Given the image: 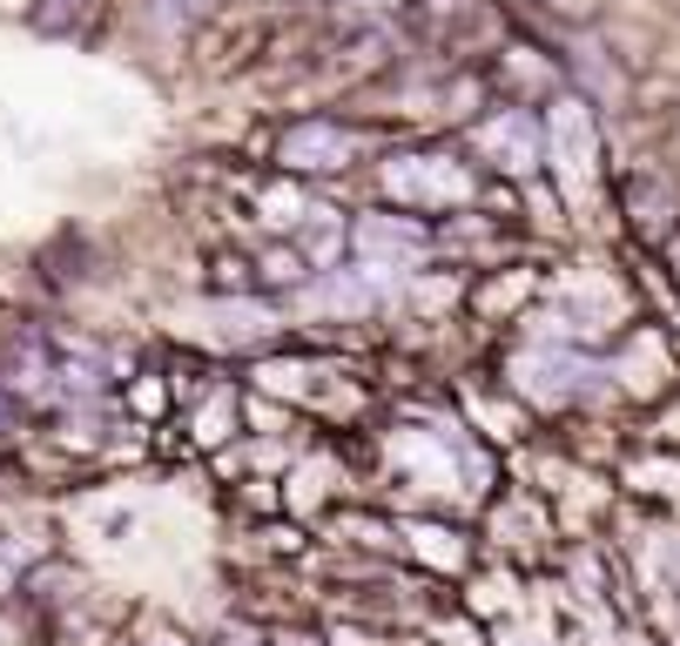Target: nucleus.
<instances>
[{"instance_id": "nucleus-1", "label": "nucleus", "mask_w": 680, "mask_h": 646, "mask_svg": "<svg viewBox=\"0 0 680 646\" xmlns=\"http://www.w3.org/2000/svg\"><path fill=\"white\" fill-rule=\"evenodd\" d=\"M599 363H607V378H613V397H620V411H660V404L680 391V350H673V323L660 316H640L627 323V331L599 350Z\"/></svg>"}, {"instance_id": "nucleus-2", "label": "nucleus", "mask_w": 680, "mask_h": 646, "mask_svg": "<svg viewBox=\"0 0 680 646\" xmlns=\"http://www.w3.org/2000/svg\"><path fill=\"white\" fill-rule=\"evenodd\" d=\"M546 297V270L539 263H492L478 270L465 283V323H478V331H512L518 316H526L533 303Z\"/></svg>"}, {"instance_id": "nucleus-4", "label": "nucleus", "mask_w": 680, "mask_h": 646, "mask_svg": "<svg viewBox=\"0 0 680 646\" xmlns=\"http://www.w3.org/2000/svg\"><path fill=\"white\" fill-rule=\"evenodd\" d=\"M135 646H189V639H182V633H176V626H148V633H142V639H135Z\"/></svg>"}, {"instance_id": "nucleus-3", "label": "nucleus", "mask_w": 680, "mask_h": 646, "mask_svg": "<svg viewBox=\"0 0 680 646\" xmlns=\"http://www.w3.org/2000/svg\"><path fill=\"white\" fill-rule=\"evenodd\" d=\"M176 418H182V452L216 458V452H229V444L243 438V384L223 378V384H210V391L195 397L189 411H176Z\"/></svg>"}]
</instances>
